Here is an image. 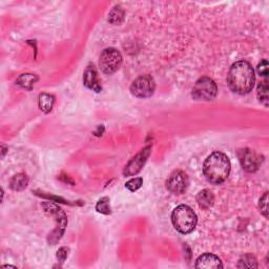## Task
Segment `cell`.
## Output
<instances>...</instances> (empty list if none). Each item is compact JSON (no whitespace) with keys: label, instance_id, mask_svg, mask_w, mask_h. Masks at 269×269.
<instances>
[{"label":"cell","instance_id":"23","mask_svg":"<svg viewBox=\"0 0 269 269\" xmlns=\"http://www.w3.org/2000/svg\"><path fill=\"white\" fill-rule=\"evenodd\" d=\"M257 72L260 76L262 77H267L268 76V61L266 59L262 60L258 64Z\"/></svg>","mask_w":269,"mask_h":269},{"label":"cell","instance_id":"19","mask_svg":"<svg viewBox=\"0 0 269 269\" xmlns=\"http://www.w3.org/2000/svg\"><path fill=\"white\" fill-rule=\"evenodd\" d=\"M123 17H124V13L121 10V7L116 6V7H114V10L110 11V13L108 15V21L110 23H115V24L118 23L119 24V23H121V21L123 20Z\"/></svg>","mask_w":269,"mask_h":269},{"label":"cell","instance_id":"5","mask_svg":"<svg viewBox=\"0 0 269 269\" xmlns=\"http://www.w3.org/2000/svg\"><path fill=\"white\" fill-rule=\"evenodd\" d=\"M122 55L114 48L105 49L99 57L100 70L106 75H112L116 73L122 64Z\"/></svg>","mask_w":269,"mask_h":269},{"label":"cell","instance_id":"1","mask_svg":"<svg viewBox=\"0 0 269 269\" xmlns=\"http://www.w3.org/2000/svg\"><path fill=\"white\" fill-rule=\"evenodd\" d=\"M256 82L255 70L245 60L235 62L227 74L229 89L236 94L246 95L253 90Z\"/></svg>","mask_w":269,"mask_h":269},{"label":"cell","instance_id":"11","mask_svg":"<svg viewBox=\"0 0 269 269\" xmlns=\"http://www.w3.org/2000/svg\"><path fill=\"white\" fill-rule=\"evenodd\" d=\"M83 83H85V86L88 89L94 90L95 92H100L102 90L98 73L96 71V68L92 66V64H90V66H88V68L86 69L85 74H83Z\"/></svg>","mask_w":269,"mask_h":269},{"label":"cell","instance_id":"9","mask_svg":"<svg viewBox=\"0 0 269 269\" xmlns=\"http://www.w3.org/2000/svg\"><path fill=\"white\" fill-rule=\"evenodd\" d=\"M189 184L187 175L182 171L174 172L166 181V188L175 194H182L186 191Z\"/></svg>","mask_w":269,"mask_h":269},{"label":"cell","instance_id":"22","mask_svg":"<svg viewBox=\"0 0 269 269\" xmlns=\"http://www.w3.org/2000/svg\"><path fill=\"white\" fill-rule=\"evenodd\" d=\"M259 208L265 218H268V192L266 191L259 201Z\"/></svg>","mask_w":269,"mask_h":269},{"label":"cell","instance_id":"14","mask_svg":"<svg viewBox=\"0 0 269 269\" xmlns=\"http://www.w3.org/2000/svg\"><path fill=\"white\" fill-rule=\"evenodd\" d=\"M38 80V76L35 75V74H22L16 80V85L25 90H32L35 83Z\"/></svg>","mask_w":269,"mask_h":269},{"label":"cell","instance_id":"6","mask_svg":"<svg viewBox=\"0 0 269 269\" xmlns=\"http://www.w3.org/2000/svg\"><path fill=\"white\" fill-rule=\"evenodd\" d=\"M218 87L216 82L209 77H202L194 83L191 96L200 101H210L217 96Z\"/></svg>","mask_w":269,"mask_h":269},{"label":"cell","instance_id":"20","mask_svg":"<svg viewBox=\"0 0 269 269\" xmlns=\"http://www.w3.org/2000/svg\"><path fill=\"white\" fill-rule=\"evenodd\" d=\"M96 210L103 215H109L110 213V206H109V200L108 198L104 197L98 201L96 204Z\"/></svg>","mask_w":269,"mask_h":269},{"label":"cell","instance_id":"7","mask_svg":"<svg viewBox=\"0 0 269 269\" xmlns=\"http://www.w3.org/2000/svg\"><path fill=\"white\" fill-rule=\"evenodd\" d=\"M156 90V82L154 78L150 75H143L136 78L132 86V94L138 98H148L153 96Z\"/></svg>","mask_w":269,"mask_h":269},{"label":"cell","instance_id":"16","mask_svg":"<svg viewBox=\"0 0 269 269\" xmlns=\"http://www.w3.org/2000/svg\"><path fill=\"white\" fill-rule=\"evenodd\" d=\"M55 103V98L54 96L46 94V92H42V94L39 95L38 98V104H39V108L42 110L43 113L48 114L50 113L53 106Z\"/></svg>","mask_w":269,"mask_h":269},{"label":"cell","instance_id":"24","mask_svg":"<svg viewBox=\"0 0 269 269\" xmlns=\"http://www.w3.org/2000/svg\"><path fill=\"white\" fill-rule=\"evenodd\" d=\"M68 254H69V249L67 247H61L57 252V259L60 262H64L66 261V259L68 258Z\"/></svg>","mask_w":269,"mask_h":269},{"label":"cell","instance_id":"8","mask_svg":"<svg viewBox=\"0 0 269 269\" xmlns=\"http://www.w3.org/2000/svg\"><path fill=\"white\" fill-rule=\"evenodd\" d=\"M239 160L244 171L247 173H255L263 163V156L259 155L249 148H242L238 152Z\"/></svg>","mask_w":269,"mask_h":269},{"label":"cell","instance_id":"10","mask_svg":"<svg viewBox=\"0 0 269 269\" xmlns=\"http://www.w3.org/2000/svg\"><path fill=\"white\" fill-rule=\"evenodd\" d=\"M151 147H145L143 150L137 154L133 159L129 161L126 166L124 168L123 175L126 176V177H131V176H135L138 173H140L141 170L143 169L144 164L146 163L148 157L151 155Z\"/></svg>","mask_w":269,"mask_h":269},{"label":"cell","instance_id":"17","mask_svg":"<svg viewBox=\"0 0 269 269\" xmlns=\"http://www.w3.org/2000/svg\"><path fill=\"white\" fill-rule=\"evenodd\" d=\"M239 268H258V261L257 259L252 255H245L242 256L239 260L238 263Z\"/></svg>","mask_w":269,"mask_h":269},{"label":"cell","instance_id":"13","mask_svg":"<svg viewBox=\"0 0 269 269\" xmlns=\"http://www.w3.org/2000/svg\"><path fill=\"white\" fill-rule=\"evenodd\" d=\"M197 202L202 209H208L215 203V196L209 189H203L198 193Z\"/></svg>","mask_w":269,"mask_h":269},{"label":"cell","instance_id":"21","mask_svg":"<svg viewBox=\"0 0 269 269\" xmlns=\"http://www.w3.org/2000/svg\"><path fill=\"white\" fill-rule=\"evenodd\" d=\"M142 184H143L142 178H134L125 183V187L131 191H136L142 186Z\"/></svg>","mask_w":269,"mask_h":269},{"label":"cell","instance_id":"12","mask_svg":"<svg viewBox=\"0 0 269 269\" xmlns=\"http://www.w3.org/2000/svg\"><path fill=\"white\" fill-rule=\"evenodd\" d=\"M194 267L196 268H205V269L222 268L223 267V264H222V261L220 260V258L217 257L216 255L204 254L197 259Z\"/></svg>","mask_w":269,"mask_h":269},{"label":"cell","instance_id":"2","mask_svg":"<svg viewBox=\"0 0 269 269\" xmlns=\"http://www.w3.org/2000/svg\"><path fill=\"white\" fill-rule=\"evenodd\" d=\"M230 161L228 157L222 152H213L203 164V174L211 184L223 183L230 173Z\"/></svg>","mask_w":269,"mask_h":269},{"label":"cell","instance_id":"15","mask_svg":"<svg viewBox=\"0 0 269 269\" xmlns=\"http://www.w3.org/2000/svg\"><path fill=\"white\" fill-rule=\"evenodd\" d=\"M27 184H29V178L24 174H17L10 181V187L15 191L23 190Z\"/></svg>","mask_w":269,"mask_h":269},{"label":"cell","instance_id":"3","mask_svg":"<svg viewBox=\"0 0 269 269\" xmlns=\"http://www.w3.org/2000/svg\"><path fill=\"white\" fill-rule=\"evenodd\" d=\"M172 222L174 227L180 234H190L196 228L198 223V218L194 212L187 205H179L176 207L172 213Z\"/></svg>","mask_w":269,"mask_h":269},{"label":"cell","instance_id":"4","mask_svg":"<svg viewBox=\"0 0 269 269\" xmlns=\"http://www.w3.org/2000/svg\"><path fill=\"white\" fill-rule=\"evenodd\" d=\"M42 207L44 208L45 212H48L49 215L54 217L57 222L56 228L54 229L52 234H50L49 239H48L50 244L55 245L61 239L64 230H66V227L68 224V218H67L66 212H64L59 206H57L56 204L51 203V202H45V203H42Z\"/></svg>","mask_w":269,"mask_h":269},{"label":"cell","instance_id":"18","mask_svg":"<svg viewBox=\"0 0 269 269\" xmlns=\"http://www.w3.org/2000/svg\"><path fill=\"white\" fill-rule=\"evenodd\" d=\"M257 95H258V99L260 100V102H262L265 106H268V85H267V81H263V82L259 83L258 89H257Z\"/></svg>","mask_w":269,"mask_h":269}]
</instances>
